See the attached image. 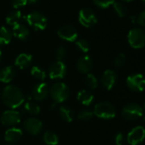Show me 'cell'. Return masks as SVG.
<instances>
[{"label": "cell", "mask_w": 145, "mask_h": 145, "mask_svg": "<svg viewBox=\"0 0 145 145\" xmlns=\"http://www.w3.org/2000/svg\"><path fill=\"white\" fill-rule=\"evenodd\" d=\"M2 100L5 106L11 110H14L23 105L25 102V96L18 87L8 85L3 90Z\"/></svg>", "instance_id": "obj_1"}, {"label": "cell", "mask_w": 145, "mask_h": 145, "mask_svg": "<svg viewBox=\"0 0 145 145\" xmlns=\"http://www.w3.org/2000/svg\"><path fill=\"white\" fill-rule=\"evenodd\" d=\"M50 97L55 104H61L70 97V89L64 82H56L49 89Z\"/></svg>", "instance_id": "obj_2"}, {"label": "cell", "mask_w": 145, "mask_h": 145, "mask_svg": "<svg viewBox=\"0 0 145 145\" xmlns=\"http://www.w3.org/2000/svg\"><path fill=\"white\" fill-rule=\"evenodd\" d=\"M93 112L95 116L104 120L113 119L116 114L115 106L107 101H101L96 104Z\"/></svg>", "instance_id": "obj_3"}, {"label": "cell", "mask_w": 145, "mask_h": 145, "mask_svg": "<svg viewBox=\"0 0 145 145\" xmlns=\"http://www.w3.org/2000/svg\"><path fill=\"white\" fill-rule=\"evenodd\" d=\"M28 25L35 31H42L47 27V18L39 11H33L25 17Z\"/></svg>", "instance_id": "obj_4"}, {"label": "cell", "mask_w": 145, "mask_h": 145, "mask_svg": "<svg viewBox=\"0 0 145 145\" xmlns=\"http://www.w3.org/2000/svg\"><path fill=\"white\" fill-rule=\"evenodd\" d=\"M122 117L130 121H137L144 116V108L136 103L129 104L123 107L121 111Z\"/></svg>", "instance_id": "obj_5"}, {"label": "cell", "mask_w": 145, "mask_h": 145, "mask_svg": "<svg viewBox=\"0 0 145 145\" xmlns=\"http://www.w3.org/2000/svg\"><path fill=\"white\" fill-rule=\"evenodd\" d=\"M129 45L133 48H142L145 44V31L142 28H133L127 35Z\"/></svg>", "instance_id": "obj_6"}, {"label": "cell", "mask_w": 145, "mask_h": 145, "mask_svg": "<svg viewBox=\"0 0 145 145\" xmlns=\"http://www.w3.org/2000/svg\"><path fill=\"white\" fill-rule=\"evenodd\" d=\"M78 20L80 24L87 28H91L94 26L98 22V18L95 13L89 8H83L80 10Z\"/></svg>", "instance_id": "obj_7"}, {"label": "cell", "mask_w": 145, "mask_h": 145, "mask_svg": "<svg viewBox=\"0 0 145 145\" xmlns=\"http://www.w3.org/2000/svg\"><path fill=\"white\" fill-rule=\"evenodd\" d=\"M0 121L4 126L14 127L20 122L21 114L14 110H8L2 114Z\"/></svg>", "instance_id": "obj_8"}, {"label": "cell", "mask_w": 145, "mask_h": 145, "mask_svg": "<svg viewBox=\"0 0 145 145\" xmlns=\"http://www.w3.org/2000/svg\"><path fill=\"white\" fill-rule=\"evenodd\" d=\"M127 85L128 88L133 92H143L144 89L145 82L142 74H133L127 76Z\"/></svg>", "instance_id": "obj_9"}, {"label": "cell", "mask_w": 145, "mask_h": 145, "mask_svg": "<svg viewBox=\"0 0 145 145\" xmlns=\"http://www.w3.org/2000/svg\"><path fill=\"white\" fill-rule=\"evenodd\" d=\"M66 71H67V68H66L65 64L62 61L56 60L49 66L48 76L53 80L62 79L65 77L66 74Z\"/></svg>", "instance_id": "obj_10"}, {"label": "cell", "mask_w": 145, "mask_h": 145, "mask_svg": "<svg viewBox=\"0 0 145 145\" xmlns=\"http://www.w3.org/2000/svg\"><path fill=\"white\" fill-rule=\"evenodd\" d=\"M23 127L25 131L31 135H37L42 130V123L37 118L29 117L24 121Z\"/></svg>", "instance_id": "obj_11"}, {"label": "cell", "mask_w": 145, "mask_h": 145, "mask_svg": "<svg viewBox=\"0 0 145 145\" xmlns=\"http://www.w3.org/2000/svg\"><path fill=\"white\" fill-rule=\"evenodd\" d=\"M145 129L141 127H135L127 134V140L130 145H139L144 139Z\"/></svg>", "instance_id": "obj_12"}, {"label": "cell", "mask_w": 145, "mask_h": 145, "mask_svg": "<svg viewBox=\"0 0 145 145\" xmlns=\"http://www.w3.org/2000/svg\"><path fill=\"white\" fill-rule=\"evenodd\" d=\"M49 93V88L44 82H39L36 84L31 90V96L34 101H42L46 99Z\"/></svg>", "instance_id": "obj_13"}, {"label": "cell", "mask_w": 145, "mask_h": 145, "mask_svg": "<svg viewBox=\"0 0 145 145\" xmlns=\"http://www.w3.org/2000/svg\"><path fill=\"white\" fill-rule=\"evenodd\" d=\"M117 82V75L116 71L112 70H106L100 78V83L102 87L106 90H111Z\"/></svg>", "instance_id": "obj_14"}, {"label": "cell", "mask_w": 145, "mask_h": 145, "mask_svg": "<svg viewBox=\"0 0 145 145\" xmlns=\"http://www.w3.org/2000/svg\"><path fill=\"white\" fill-rule=\"evenodd\" d=\"M57 34L61 39L67 42H76L78 37L77 31L76 30V28L69 25L61 26L58 30Z\"/></svg>", "instance_id": "obj_15"}, {"label": "cell", "mask_w": 145, "mask_h": 145, "mask_svg": "<svg viewBox=\"0 0 145 145\" xmlns=\"http://www.w3.org/2000/svg\"><path fill=\"white\" fill-rule=\"evenodd\" d=\"M77 70L83 74H88L93 68V59L89 55H82L76 63Z\"/></svg>", "instance_id": "obj_16"}, {"label": "cell", "mask_w": 145, "mask_h": 145, "mask_svg": "<svg viewBox=\"0 0 145 145\" xmlns=\"http://www.w3.org/2000/svg\"><path fill=\"white\" fill-rule=\"evenodd\" d=\"M22 136H23V133L21 129L12 127L8 130H6L4 133V140L8 144H14L20 141Z\"/></svg>", "instance_id": "obj_17"}, {"label": "cell", "mask_w": 145, "mask_h": 145, "mask_svg": "<svg viewBox=\"0 0 145 145\" xmlns=\"http://www.w3.org/2000/svg\"><path fill=\"white\" fill-rule=\"evenodd\" d=\"M29 33L30 32L28 28L22 24L18 23L17 25L13 26L12 35L20 40H26L29 37Z\"/></svg>", "instance_id": "obj_18"}, {"label": "cell", "mask_w": 145, "mask_h": 145, "mask_svg": "<svg viewBox=\"0 0 145 145\" xmlns=\"http://www.w3.org/2000/svg\"><path fill=\"white\" fill-rule=\"evenodd\" d=\"M15 76V71L13 66H4L0 70V82L3 83H9Z\"/></svg>", "instance_id": "obj_19"}, {"label": "cell", "mask_w": 145, "mask_h": 145, "mask_svg": "<svg viewBox=\"0 0 145 145\" xmlns=\"http://www.w3.org/2000/svg\"><path fill=\"white\" fill-rule=\"evenodd\" d=\"M31 60H32V57L31 54L26 53H22L16 57L14 65L20 69H25L31 65Z\"/></svg>", "instance_id": "obj_20"}, {"label": "cell", "mask_w": 145, "mask_h": 145, "mask_svg": "<svg viewBox=\"0 0 145 145\" xmlns=\"http://www.w3.org/2000/svg\"><path fill=\"white\" fill-rule=\"evenodd\" d=\"M77 100L82 105H85V106H88L90 105L93 101V95L91 92L88 91V90H81L78 92L77 93Z\"/></svg>", "instance_id": "obj_21"}, {"label": "cell", "mask_w": 145, "mask_h": 145, "mask_svg": "<svg viewBox=\"0 0 145 145\" xmlns=\"http://www.w3.org/2000/svg\"><path fill=\"white\" fill-rule=\"evenodd\" d=\"M59 114L61 120L64 121L65 122L70 123L74 119V111L72 110V109H71L68 106H65V105L60 106L59 109Z\"/></svg>", "instance_id": "obj_22"}, {"label": "cell", "mask_w": 145, "mask_h": 145, "mask_svg": "<svg viewBox=\"0 0 145 145\" xmlns=\"http://www.w3.org/2000/svg\"><path fill=\"white\" fill-rule=\"evenodd\" d=\"M24 110L28 114H30L31 116H37L41 111L40 106L36 103V101H34L31 99H28L27 101L25 103Z\"/></svg>", "instance_id": "obj_23"}, {"label": "cell", "mask_w": 145, "mask_h": 145, "mask_svg": "<svg viewBox=\"0 0 145 145\" xmlns=\"http://www.w3.org/2000/svg\"><path fill=\"white\" fill-rule=\"evenodd\" d=\"M21 18V12L18 9L11 11L6 17V23L8 25H15L19 23Z\"/></svg>", "instance_id": "obj_24"}, {"label": "cell", "mask_w": 145, "mask_h": 145, "mask_svg": "<svg viewBox=\"0 0 145 145\" xmlns=\"http://www.w3.org/2000/svg\"><path fill=\"white\" fill-rule=\"evenodd\" d=\"M12 32L6 26L0 27V45H6L11 42Z\"/></svg>", "instance_id": "obj_25"}, {"label": "cell", "mask_w": 145, "mask_h": 145, "mask_svg": "<svg viewBox=\"0 0 145 145\" xmlns=\"http://www.w3.org/2000/svg\"><path fill=\"white\" fill-rule=\"evenodd\" d=\"M43 142L47 145H57L59 144L58 135L51 131H47L43 134Z\"/></svg>", "instance_id": "obj_26"}, {"label": "cell", "mask_w": 145, "mask_h": 145, "mask_svg": "<svg viewBox=\"0 0 145 145\" xmlns=\"http://www.w3.org/2000/svg\"><path fill=\"white\" fill-rule=\"evenodd\" d=\"M84 82H85V85L87 86V88H89L90 90H95L98 88V84H99L96 76L91 73L87 74Z\"/></svg>", "instance_id": "obj_27"}, {"label": "cell", "mask_w": 145, "mask_h": 145, "mask_svg": "<svg viewBox=\"0 0 145 145\" xmlns=\"http://www.w3.org/2000/svg\"><path fill=\"white\" fill-rule=\"evenodd\" d=\"M112 5H113V8L115 10L116 14L119 17L123 18V17H125L127 15V8L122 2H115Z\"/></svg>", "instance_id": "obj_28"}, {"label": "cell", "mask_w": 145, "mask_h": 145, "mask_svg": "<svg viewBox=\"0 0 145 145\" xmlns=\"http://www.w3.org/2000/svg\"><path fill=\"white\" fill-rule=\"evenodd\" d=\"M31 75L38 81H43L46 78V72L39 66H32L31 69Z\"/></svg>", "instance_id": "obj_29"}, {"label": "cell", "mask_w": 145, "mask_h": 145, "mask_svg": "<svg viewBox=\"0 0 145 145\" xmlns=\"http://www.w3.org/2000/svg\"><path fill=\"white\" fill-rule=\"evenodd\" d=\"M93 112L90 110H82L79 112L77 118L82 121H89L93 118Z\"/></svg>", "instance_id": "obj_30"}, {"label": "cell", "mask_w": 145, "mask_h": 145, "mask_svg": "<svg viewBox=\"0 0 145 145\" xmlns=\"http://www.w3.org/2000/svg\"><path fill=\"white\" fill-rule=\"evenodd\" d=\"M76 46L80 51L83 53H88L90 49V44L85 39H79L76 41Z\"/></svg>", "instance_id": "obj_31"}, {"label": "cell", "mask_w": 145, "mask_h": 145, "mask_svg": "<svg viewBox=\"0 0 145 145\" xmlns=\"http://www.w3.org/2000/svg\"><path fill=\"white\" fill-rule=\"evenodd\" d=\"M126 62V55L123 53L118 54L114 59V66L116 68H121Z\"/></svg>", "instance_id": "obj_32"}, {"label": "cell", "mask_w": 145, "mask_h": 145, "mask_svg": "<svg viewBox=\"0 0 145 145\" xmlns=\"http://www.w3.org/2000/svg\"><path fill=\"white\" fill-rule=\"evenodd\" d=\"M115 2L116 0H93V3L101 8H107Z\"/></svg>", "instance_id": "obj_33"}, {"label": "cell", "mask_w": 145, "mask_h": 145, "mask_svg": "<svg viewBox=\"0 0 145 145\" xmlns=\"http://www.w3.org/2000/svg\"><path fill=\"white\" fill-rule=\"evenodd\" d=\"M66 56V49L60 46L56 49L55 52V58L58 61H62V59H64Z\"/></svg>", "instance_id": "obj_34"}, {"label": "cell", "mask_w": 145, "mask_h": 145, "mask_svg": "<svg viewBox=\"0 0 145 145\" xmlns=\"http://www.w3.org/2000/svg\"><path fill=\"white\" fill-rule=\"evenodd\" d=\"M27 3V0H12V5L14 8V9H18L20 8L25 6Z\"/></svg>", "instance_id": "obj_35"}, {"label": "cell", "mask_w": 145, "mask_h": 145, "mask_svg": "<svg viewBox=\"0 0 145 145\" xmlns=\"http://www.w3.org/2000/svg\"><path fill=\"white\" fill-rule=\"evenodd\" d=\"M124 141V136L121 133H117L114 138V143L116 145H122Z\"/></svg>", "instance_id": "obj_36"}, {"label": "cell", "mask_w": 145, "mask_h": 145, "mask_svg": "<svg viewBox=\"0 0 145 145\" xmlns=\"http://www.w3.org/2000/svg\"><path fill=\"white\" fill-rule=\"evenodd\" d=\"M137 23L141 25V26H144L145 25V12L144 11H142L139 15L137 17Z\"/></svg>", "instance_id": "obj_37"}, {"label": "cell", "mask_w": 145, "mask_h": 145, "mask_svg": "<svg viewBox=\"0 0 145 145\" xmlns=\"http://www.w3.org/2000/svg\"><path fill=\"white\" fill-rule=\"evenodd\" d=\"M130 20H131V22L132 23H133V24L137 23V18L135 16H131L130 17Z\"/></svg>", "instance_id": "obj_38"}, {"label": "cell", "mask_w": 145, "mask_h": 145, "mask_svg": "<svg viewBox=\"0 0 145 145\" xmlns=\"http://www.w3.org/2000/svg\"><path fill=\"white\" fill-rule=\"evenodd\" d=\"M28 2H30V3H37L38 0H27Z\"/></svg>", "instance_id": "obj_39"}, {"label": "cell", "mask_w": 145, "mask_h": 145, "mask_svg": "<svg viewBox=\"0 0 145 145\" xmlns=\"http://www.w3.org/2000/svg\"><path fill=\"white\" fill-rule=\"evenodd\" d=\"M122 2H125V3H130V2H132V1H133V0H121Z\"/></svg>", "instance_id": "obj_40"}, {"label": "cell", "mask_w": 145, "mask_h": 145, "mask_svg": "<svg viewBox=\"0 0 145 145\" xmlns=\"http://www.w3.org/2000/svg\"><path fill=\"white\" fill-rule=\"evenodd\" d=\"M1 59H2V52L0 50V62H1Z\"/></svg>", "instance_id": "obj_41"}, {"label": "cell", "mask_w": 145, "mask_h": 145, "mask_svg": "<svg viewBox=\"0 0 145 145\" xmlns=\"http://www.w3.org/2000/svg\"><path fill=\"white\" fill-rule=\"evenodd\" d=\"M7 145H14L13 144H7Z\"/></svg>", "instance_id": "obj_42"}]
</instances>
